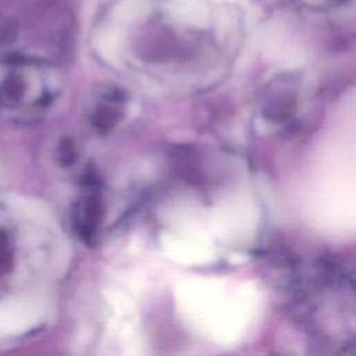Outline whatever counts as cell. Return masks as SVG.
<instances>
[{
    "label": "cell",
    "instance_id": "52a82bcc",
    "mask_svg": "<svg viewBox=\"0 0 356 356\" xmlns=\"http://www.w3.org/2000/svg\"><path fill=\"white\" fill-rule=\"evenodd\" d=\"M15 38V26L11 21L0 17V46L8 44Z\"/></svg>",
    "mask_w": 356,
    "mask_h": 356
},
{
    "label": "cell",
    "instance_id": "8992f818",
    "mask_svg": "<svg viewBox=\"0 0 356 356\" xmlns=\"http://www.w3.org/2000/svg\"><path fill=\"white\" fill-rule=\"evenodd\" d=\"M298 4H302L303 7L307 8H314V10H327V8H334L339 7L342 4H346L350 0H292Z\"/></svg>",
    "mask_w": 356,
    "mask_h": 356
},
{
    "label": "cell",
    "instance_id": "7a4b0ae2",
    "mask_svg": "<svg viewBox=\"0 0 356 356\" xmlns=\"http://www.w3.org/2000/svg\"><path fill=\"white\" fill-rule=\"evenodd\" d=\"M25 83L18 75H8L0 83V107H15L24 97Z\"/></svg>",
    "mask_w": 356,
    "mask_h": 356
},
{
    "label": "cell",
    "instance_id": "277c9868",
    "mask_svg": "<svg viewBox=\"0 0 356 356\" xmlns=\"http://www.w3.org/2000/svg\"><path fill=\"white\" fill-rule=\"evenodd\" d=\"M13 264H14V257H13L10 238L6 231L0 229V278L11 271Z\"/></svg>",
    "mask_w": 356,
    "mask_h": 356
},
{
    "label": "cell",
    "instance_id": "6da1fadb",
    "mask_svg": "<svg viewBox=\"0 0 356 356\" xmlns=\"http://www.w3.org/2000/svg\"><path fill=\"white\" fill-rule=\"evenodd\" d=\"M103 218V202L97 193L88 195L76 211V228L86 243H92Z\"/></svg>",
    "mask_w": 356,
    "mask_h": 356
},
{
    "label": "cell",
    "instance_id": "3957f363",
    "mask_svg": "<svg viewBox=\"0 0 356 356\" xmlns=\"http://www.w3.org/2000/svg\"><path fill=\"white\" fill-rule=\"evenodd\" d=\"M118 120H120V110L110 104L99 106L92 115L93 127L102 132L110 131L118 122Z\"/></svg>",
    "mask_w": 356,
    "mask_h": 356
},
{
    "label": "cell",
    "instance_id": "5b68a950",
    "mask_svg": "<svg viewBox=\"0 0 356 356\" xmlns=\"http://www.w3.org/2000/svg\"><path fill=\"white\" fill-rule=\"evenodd\" d=\"M57 159L60 164L68 167L75 163L76 160V149L74 145V140L70 138H64L60 140L57 146Z\"/></svg>",
    "mask_w": 356,
    "mask_h": 356
}]
</instances>
